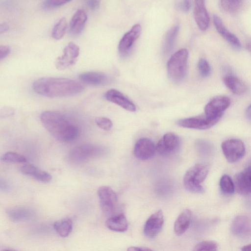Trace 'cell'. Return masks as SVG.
Returning a JSON list of instances; mask_svg holds the SVG:
<instances>
[{"label":"cell","mask_w":251,"mask_h":251,"mask_svg":"<svg viewBox=\"0 0 251 251\" xmlns=\"http://www.w3.org/2000/svg\"><path fill=\"white\" fill-rule=\"evenodd\" d=\"M9 216L15 220H20L29 218L32 215L30 211L24 208H16L8 211Z\"/></svg>","instance_id":"f546056e"},{"label":"cell","mask_w":251,"mask_h":251,"mask_svg":"<svg viewBox=\"0 0 251 251\" xmlns=\"http://www.w3.org/2000/svg\"><path fill=\"white\" fill-rule=\"evenodd\" d=\"M220 118H212L205 115L181 119L177 125L181 127L197 129H206L214 126Z\"/></svg>","instance_id":"8fae6325"},{"label":"cell","mask_w":251,"mask_h":251,"mask_svg":"<svg viewBox=\"0 0 251 251\" xmlns=\"http://www.w3.org/2000/svg\"><path fill=\"white\" fill-rule=\"evenodd\" d=\"M213 20L219 33L234 48L240 49L241 47V44L239 40L225 27L221 18L217 15H214Z\"/></svg>","instance_id":"44dd1931"},{"label":"cell","mask_w":251,"mask_h":251,"mask_svg":"<svg viewBox=\"0 0 251 251\" xmlns=\"http://www.w3.org/2000/svg\"><path fill=\"white\" fill-rule=\"evenodd\" d=\"M105 152V149L101 146L86 144L73 149L69 153V158L71 162L79 163L101 156Z\"/></svg>","instance_id":"5b68a950"},{"label":"cell","mask_w":251,"mask_h":251,"mask_svg":"<svg viewBox=\"0 0 251 251\" xmlns=\"http://www.w3.org/2000/svg\"><path fill=\"white\" fill-rule=\"evenodd\" d=\"M176 7L179 11L187 12L191 7V1L187 0L177 1L176 3Z\"/></svg>","instance_id":"74e56055"},{"label":"cell","mask_w":251,"mask_h":251,"mask_svg":"<svg viewBox=\"0 0 251 251\" xmlns=\"http://www.w3.org/2000/svg\"><path fill=\"white\" fill-rule=\"evenodd\" d=\"M218 244L212 241H206L197 244L192 251H217Z\"/></svg>","instance_id":"4dcf8cb0"},{"label":"cell","mask_w":251,"mask_h":251,"mask_svg":"<svg viewBox=\"0 0 251 251\" xmlns=\"http://www.w3.org/2000/svg\"><path fill=\"white\" fill-rule=\"evenodd\" d=\"M33 177L36 180L43 182H48L51 179V176L49 173L40 169L38 170Z\"/></svg>","instance_id":"8d00e7d4"},{"label":"cell","mask_w":251,"mask_h":251,"mask_svg":"<svg viewBox=\"0 0 251 251\" xmlns=\"http://www.w3.org/2000/svg\"><path fill=\"white\" fill-rule=\"evenodd\" d=\"M209 170V166L203 163L197 164L189 168L183 178L186 189L194 193H202L204 189L201 184L206 177Z\"/></svg>","instance_id":"3957f363"},{"label":"cell","mask_w":251,"mask_h":251,"mask_svg":"<svg viewBox=\"0 0 251 251\" xmlns=\"http://www.w3.org/2000/svg\"><path fill=\"white\" fill-rule=\"evenodd\" d=\"M226 86L234 94L241 95L247 91L246 85L236 77L229 75L224 78Z\"/></svg>","instance_id":"cb8c5ba5"},{"label":"cell","mask_w":251,"mask_h":251,"mask_svg":"<svg viewBox=\"0 0 251 251\" xmlns=\"http://www.w3.org/2000/svg\"><path fill=\"white\" fill-rule=\"evenodd\" d=\"M194 16L199 28L205 30L209 26L210 18L205 5V1L197 0L195 2Z\"/></svg>","instance_id":"ac0fdd59"},{"label":"cell","mask_w":251,"mask_h":251,"mask_svg":"<svg viewBox=\"0 0 251 251\" xmlns=\"http://www.w3.org/2000/svg\"><path fill=\"white\" fill-rule=\"evenodd\" d=\"M95 122L99 127L106 131L110 130L113 126L112 121L105 117H98L96 119Z\"/></svg>","instance_id":"e575fe53"},{"label":"cell","mask_w":251,"mask_h":251,"mask_svg":"<svg viewBox=\"0 0 251 251\" xmlns=\"http://www.w3.org/2000/svg\"><path fill=\"white\" fill-rule=\"evenodd\" d=\"M70 0H45L41 3V7L45 10H51L59 7Z\"/></svg>","instance_id":"d6a6232c"},{"label":"cell","mask_w":251,"mask_h":251,"mask_svg":"<svg viewBox=\"0 0 251 251\" xmlns=\"http://www.w3.org/2000/svg\"><path fill=\"white\" fill-rule=\"evenodd\" d=\"M87 20V14L85 11L82 9L77 10L70 23V33L73 35L79 34L84 29Z\"/></svg>","instance_id":"ffe728a7"},{"label":"cell","mask_w":251,"mask_h":251,"mask_svg":"<svg viewBox=\"0 0 251 251\" xmlns=\"http://www.w3.org/2000/svg\"><path fill=\"white\" fill-rule=\"evenodd\" d=\"M79 51V48L77 45L73 42L69 43L64 48L62 55L56 58L55 62L56 68L62 70L73 66L77 60Z\"/></svg>","instance_id":"52a82bcc"},{"label":"cell","mask_w":251,"mask_h":251,"mask_svg":"<svg viewBox=\"0 0 251 251\" xmlns=\"http://www.w3.org/2000/svg\"><path fill=\"white\" fill-rule=\"evenodd\" d=\"M10 52V47L7 45L0 46V59L2 60L6 57Z\"/></svg>","instance_id":"ab89813d"},{"label":"cell","mask_w":251,"mask_h":251,"mask_svg":"<svg viewBox=\"0 0 251 251\" xmlns=\"http://www.w3.org/2000/svg\"><path fill=\"white\" fill-rule=\"evenodd\" d=\"M189 56L188 51L182 49L174 53L167 62V73L169 78L179 82L185 77Z\"/></svg>","instance_id":"277c9868"},{"label":"cell","mask_w":251,"mask_h":251,"mask_svg":"<svg viewBox=\"0 0 251 251\" xmlns=\"http://www.w3.org/2000/svg\"><path fill=\"white\" fill-rule=\"evenodd\" d=\"M81 81L93 86H103L110 83L111 77L106 74L97 71L83 72L78 75Z\"/></svg>","instance_id":"9a60e30c"},{"label":"cell","mask_w":251,"mask_h":251,"mask_svg":"<svg viewBox=\"0 0 251 251\" xmlns=\"http://www.w3.org/2000/svg\"><path fill=\"white\" fill-rule=\"evenodd\" d=\"M67 28V22L65 17L60 19L54 25L51 32L52 38L55 40L61 39L65 34Z\"/></svg>","instance_id":"4316f807"},{"label":"cell","mask_w":251,"mask_h":251,"mask_svg":"<svg viewBox=\"0 0 251 251\" xmlns=\"http://www.w3.org/2000/svg\"><path fill=\"white\" fill-rule=\"evenodd\" d=\"M242 251H251V244L242 247Z\"/></svg>","instance_id":"bcb514c9"},{"label":"cell","mask_w":251,"mask_h":251,"mask_svg":"<svg viewBox=\"0 0 251 251\" xmlns=\"http://www.w3.org/2000/svg\"><path fill=\"white\" fill-rule=\"evenodd\" d=\"M127 251H153L150 249L144 247H130L128 248Z\"/></svg>","instance_id":"7bdbcfd3"},{"label":"cell","mask_w":251,"mask_h":251,"mask_svg":"<svg viewBox=\"0 0 251 251\" xmlns=\"http://www.w3.org/2000/svg\"><path fill=\"white\" fill-rule=\"evenodd\" d=\"M1 251H12V250H7V249H4V250H2Z\"/></svg>","instance_id":"c3c4849f"},{"label":"cell","mask_w":251,"mask_h":251,"mask_svg":"<svg viewBox=\"0 0 251 251\" xmlns=\"http://www.w3.org/2000/svg\"><path fill=\"white\" fill-rule=\"evenodd\" d=\"M105 99L125 109L134 112L136 108L135 104L121 92L114 89L108 90L105 94Z\"/></svg>","instance_id":"2e32d148"},{"label":"cell","mask_w":251,"mask_h":251,"mask_svg":"<svg viewBox=\"0 0 251 251\" xmlns=\"http://www.w3.org/2000/svg\"><path fill=\"white\" fill-rule=\"evenodd\" d=\"M164 223L163 214L161 210L151 215L144 227V233L149 238L156 236L162 229Z\"/></svg>","instance_id":"4fadbf2b"},{"label":"cell","mask_w":251,"mask_h":251,"mask_svg":"<svg viewBox=\"0 0 251 251\" xmlns=\"http://www.w3.org/2000/svg\"><path fill=\"white\" fill-rule=\"evenodd\" d=\"M198 148L199 149L200 151L204 154H208L212 151L211 145L204 141L199 143Z\"/></svg>","instance_id":"f35d334b"},{"label":"cell","mask_w":251,"mask_h":251,"mask_svg":"<svg viewBox=\"0 0 251 251\" xmlns=\"http://www.w3.org/2000/svg\"><path fill=\"white\" fill-rule=\"evenodd\" d=\"M141 31L140 25L136 24L124 35L118 45V51L121 56H124L129 52L134 43L140 36Z\"/></svg>","instance_id":"7c38bea8"},{"label":"cell","mask_w":251,"mask_h":251,"mask_svg":"<svg viewBox=\"0 0 251 251\" xmlns=\"http://www.w3.org/2000/svg\"><path fill=\"white\" fill-rule=\"evenodd\" d=\"M223 152L230 163L237 162L243 157L245 153V147L243 142L237 139L225 141L221 145Z\"/></svg>","instance_id":"8992f818"},{"label":"cell","mask_w":251,"mask_h":251,"mask_svg":"<svg viewBox=\"0 0 251 251\" xmlns=\"http://www.w3.org/2000/svg\"><path fill=\"white\" fill-rule=\"evenodd\" d=\"M180 144L179 137L174 133L168 132L164 134L158 141L156 150L162 156L174 154L178 149Z\"/></svg>","instance_id":"9c48e42d"},{"label":"cell","mask_w":251,"mask_h":251,"mask_svg":"<svg viewBox=\"0 0 251 251\" xmlns=\"http://www.w3.org/2000/svg\"><path fill=\"white\" fill-rule=\"evenodd\" d=\"M105 224L109 229L117 232H124L128 227L126 218L123 213L110 217Z\"/></svg>","instance_id":"603a6c76"},{"label":"cell","mask_w":251,"mask_h":251,"mask_svg":"<svg viewBox=\"0 0 251 251\" xmlns=\"http://www.w3.org/2000/svg\"><path fill=\"white\" fill-rule=\"evenodd\" d=\"M54 229L62 237L68 236L73 228V222L69 218H65L56 221L53 225Z\"/></svg>","instance_id":"d4e9b609"},{"label":"cell","mask_w":251,"mask_h":251,"mask_svg":"<svg viewBox=\"0 0 251 251\" xmlns=\"http://www.w3.org/2000/svg\"><path fill=\"white\" fill-rule=\"evenodd\" d=\"M198 68L200 74L202 77H207L211 73V69L210 65L206 60L201 58L198 63Z\"/></svg>","instance_id":"836d02e7"},{"label":"cell","mask_w":251,"mask_h":251,"mask_svg":"<svg viewBox=\"0 0 251 251\" xmlns=\"http://www.w3.org/2000/svg\"><path fill=\"white\" fill-rule=\"evenodd\" d=\"M9 29V25L5 23H1L0 25V33L2 34L6 32Z\"/></svg>","instance_id":"ee69618b"},{"label":"cell","mask_w":251,"mask_h":251,"mask_svg":"<svg viewBox=\"0 0 251 251\" xmlns=\"http://www.w3.org/2000/svg\"><path fill=\"white\" fill-rule=\"evenodd\" d=\"M243 1L238 0H221V5L223 9L230 13L238 11L242 7Z\"/></svg>","instance_id":"f1b7e54d"},{"label":"cell","mask_w":251,"mask_h":251,"mask_svg":"<svg viewBox=\"0 0 251 251\" xmlns=\"http://www.w3.org/2000/svg\"><path fill=\"white\" fill-rule=\"evenodd\" d=\"M230 99L226 96H217L211 99L205 105L204 115L212 118H221L224 111L230 104Z\"/></svg>","instance_id":"30bf717a"},{"label":"cell","mask_w":251,"mask_h":251,"mask_svg":"<svg viewBox=\"0 0 251 251\" xmlns=\"http://www.w3.org/2000/svg\"><path fill=\"white\" fill-rule=\"evenodd\" d=\"M14 113V110L12 108L10 107H3L1 110L0 115L2 116H9L11 115Z\"/></svg>","instance_id":"b9f144b4"},{"label":"cell","mask_w":251,"mask_h":251,"mask_svg":"<svg viewBox=\"0 0 251 251\" xmlns=\"http://www.w3.org/2000/svg\"><path fill=\"white\" fill-rule=\"evenodd\" d=\"M86 4L90 9L95 10L99 7L100 1L95 0H88L86 1Z\"/></svg>","instance_id":"60d3db41"},{"label":"cell","mask_w":251,"mask_h":251,"mask_svg":"<svg viewBox=\"0 0 251 251\" xmlns=\"http://www.w3.org/2000/svg\"><path fill=\"white\" fill-rule=\"evenodd\" d=\"M3 161L14 163H25L26 158L21 154L14 152H7L2 157Z\"/></svg>","instance_id":"1f68e13d"},{"label":"cell","mask_w":251,"mask_h":251,"mask_svg":"<svg viewBox=\"0 0 251 251\" xmlns=\"http://www.w3.org/2000/svg\"><path fill=\"white\" fill-rule=\"evenodd\" d=\"M39 169L35 166L27 164L21 166L19 168L20 172L24 175L34 176Z\"/></svg>","instance_id":"d590c367"},{"label":"cell","mask_w":251,"mask_h":251,"mask_svg":"<svg viewBox=\"0 0 251 251\" xmlns=\"http://www.w3.org/2000/svg\"><path fill=\"white\" fill-rule=\"evenodd\" d=\"M100 207L106 214L113 213L118 204V199L116 193L108 186L100 187L98 190Z\"/></svg>","instance_id":"ba28073f"},{"label":"cell","mask_w":251,"mask_h":251,"mask_svg":"<svg viewBox=\"0 0 251 251\" xmlns=\"http://www.w3.org/2000/svg\"><path fill=\"white\" fill-rule=\"evenodd\" d=\"M246 48L248 50L251 52V40L249 41L246 44Z\"/></svg>","instance_id":"7dc6e473"},{"label":"cell","mask_w":251,"mask_h":251,"mask_svg":"<svg viewBox=\"0 0 251 251\" xmlns=\"http://www.w3.org/2000/svg\"><path fill=\"white\" fill-rule=\"evenodd\" d=\"M178 31L179 26L178 25L173 26L167 31L163 46L164 53H169L173 49Z\"/></svg>","instance_id":"484cf974"},{"label":"cell","mask_w":251,"mask_h":251,"mask_svg":"<svg viewBox=\"0 0 251 251\" xmlns=\"http://www.w3.org/2000/svg\"><path fill=\"white\" fill-rule=\"evenodd\" d=\"M156 148L153 142L150 139L142 138L136 143L134 148L135 156L140 160H147L155 154Z\"/></svg>","instance_id":"5bb4252c"},{"label":"cell","mask_w":251,"mask_h":251,"mask_svg":"<svg viewBox=\"0 0 251 251\" xmlns=\"http://www.w3.org/2000/svg\"><path fill=\"white\" fill-rule=\"evenodd\" d=\"M220 186L222 192L226 195L232 194L235 191L234 183L228 176L225 175L220 181Z\"/></svg>","instance_id":"83f0119b"},{"label":"cell","mask_w":251,"mask_h":251,"mask_svg":"<svg viewBox=\"0 0 251 251\" xmlns=\"http://www.w3.org/2000/svg\"><path fill=\"white\" fill-rule=\"evenodd\" d=\"M234 185L239 194H251V166L235 176Z\"/></svg>","instance_id":"e0dca14e"},{"label":"cell","mask_w":251,"mask_h":251,"mask_svg":"<svg viewBox=\"0 0 251 251\" xmlns=\"http://www.w3.org/2000/svg\"><path fill=\"white\" fill-rule=\"evenodd\" d=\"M232 233L237 236L251 235V221L245 216H238L231 225Z\"/></svg>","instance_id":"d6986e66"},{"label":"cell","mask_w":251,"mask_h":251,"mask_svg":"<svg viewBox=\"0 0 251 251\" xmlns=\"http://www.w3.org/2000/svg\"><path fill=\"white\" fill-rule=\"evenodd\" d=\"M191 215V211L188 209H185L179 214L174 224V231L176 235H181L187 229Z\"/></svg>","instance_id":"7402d4cb"},{"label":"cell","mask_w":251,"mask_h":251,"mask_svg":"<svg viewBox=\"0 0 251 251\" xmlns=\"http://www.w3.org/2000/svg\"><path fill=\"white\" fill-rule=\"evenodd\" d=\"M247 118L251 121V104L248 107L246 111Z\"/></svg>","instance_id":"f6af8a7d"},{"label":"cell","mask_w":251,"mask_h":251,"mask_svg":"<svg viewBox=\"0 0 251 251\" xmlns=\"http://www.w3.org/2000/svg\"><path fill=\"white\" fill-rule=\"evenodd\" d=\"M40 119L50 134L60 142H67L76 139L78 130L63 114L54 111L42 113Z\"/></svg>","instance_id":"7a4b0ae2"},{"label":"cell","mask_w":251,"mask_h":251,"mask_svg":"<svg viewBox=\"0 0 251 251\" xmlns=\"http://www.w3.org/2000/svg\"><path fill=\"white\" fill-rule=\"evenodd\" d=\"M32 88L38 95L49 98L74 96L81 93L84 89L75 80L56 77L38 78L33 82Z\"/></svg>","instance_id":"6da1fadb"}]
</instances>
